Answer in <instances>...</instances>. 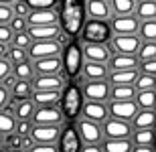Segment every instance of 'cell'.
<instances>
[{"label": "cell", "mask_w": 156, "mask_h": 152, "mask_svg": "<svg viewBox=\"0 0 156 152\" xmlns=\"http://www.w3.org/2000/svg\"><path fill=\"white\" fill-rule=\"evenodd\" d=\"M87 23L85 2L65 0L59 8V27L67 37H79L83 24Z\"/></svg>", "instance_id": "6da1fadb"}, {"label": "cell", "mask_w": 156, "mask_h": 152, "mask_svg": "<svg viewBox=\"0 0 156 152\" xmlns=\"http://www.w3.org/2000/svg\"><path fill=\"white\" fill-rule=\"evenodd\" d=\"M83 94H81V87L77 81H69L65 85V89L61 91V101H59V108L63 111L65 120H77L81 116V110H83Z\"/></svg>", "instance_id": "7a4b0ae2"}, {"label": "cell", "mask_w": 156, "mask_h": 152, "mask_svg": "<svg viewBox=\"0 0 156 152\" xmlns=\"http://www.w3.org/2000/svg\"><path fill=\"white\" fill-rule=\"evenodd\" d=\"M61 61H63V75L69 79H79L81 69H83V51H81V45L77 41H71L67 47L61 53Z\"/></svg>", "instance_id": "3957f363"}, {"label": "cell", "mask_w": 156, "mask_h": 152, "mask_svg": "<svg viewBox=\"0 0 156 152\" xmlns=\"http://www.w3.org/2000/svg\"><path fill=\"white\" fill-rule=\"evenodd\" d=\"M112 27L110 23H98V20H87L79 33L81 45H108L112 41Z\"/></svg>", "instance_id": "277c9868"}, {"label": "cell", "mask_w": 156, "mask_h": 152, "mask_svg": "<svg viewBox=\"0 0 156 152\" xmlns=\"http://www.w3.org/2000/svg\"><path fill=\"white\" fill-rule=\"evenodd\" d=\"M81 87V94H83V100L85 101H95V104H110L112 97V85L108 79L104 81H81L75 79Z\"/></svg>", "instance_id": "5b68a950"}, {"label": "cell", "mask_w": 156, "mask_h": 152, "mask_svg": "<svg viewBox=\"0 0 156 152\" xmlns=\"http://www.w3.org/2000/svg\"><path fill=\"white\" fill-rule=\"evenodd\" d=\"M73 128H75V132H77L83 146H95V144L99 146L104 142V130H101L99 124H93V122L83 120V118H77Z\"/></svg>", "instance_id": "8992f818"}, {"label": "cell", "mask_w": 156, "mask_h": 152, "mask_svg": "<svg viewBox=\"0 0 156 152\" xmlns=\"http://www.w3.org/2000/svg\"><path fill=\"white\" fill-rule=\"evenodd\" d=\"M30 122H33V126H65V116L59 105L37 108Z\"/></svg>", "instance_id": "52a82bcc"}, {"label": "cell", "mask_w": 156, "mask_h": 152, "mask_svg": "<svg viewBox=\"0 0 156 152\" xmlns=\"http://www.w3.org/2000/svg\"><path fill=\"white\" fill-rule=\"evenodd\" d=\"M110 45L112 55H130V57H136L140 51V45H142V39L138 35H130V37H112Z\"/></svg>", "instance_id": "ba28073f"}, {"label": "cell", "mask_w": 156, "mask_h": 152, "mask_svg": "<svg viewBox=\"0 0 156 152\" xmlns=\"http://www.w3.org/2000/svg\"><path fill=\"white\" fill-rule=\"evenodd\" d=\"M104 130V140H130L132 136V124L122 122V120H114L110 118L108 122L101 126Z\"/></svg>", "instance_id": "9c48e42d"}, {"label": "cell", "mask_w": 156, "mask_h": 152, "mask_svg": "<svg viewBox=\"0 0 156 152\" xmlns=\"http://www.w3.org/2000/svg\"><path fill=\"white\" fill-rule=\"evenodd\" d=\"M67 77L61 75H35V79L30 81L33 91H63L67 85Z\"/></svg>", "instance_id": "30bf717a"}, {"label": "cell", "mask_w": 156, "mask_h": 152, "mask_svg": "<svg viewBox=\"0 0 156 152\" xmlns=\"http://www.w3.org/2000/svg\"><path fill=\"white\" fill-rule=\"evenodd\" d=\"M61 53H63V49L57 41H39L30 45L29 59L39 61V59H49V57H61Z\"/></svg>", "instance_id": "8fae6325"}, {"label": "cell", "mask_w": 156, "mask_h": 152, "mask_svg": "<svg viewBox=\"0 0 156 152\" xmlns=\"http://www.w3.org/2000/svg\"><path fill=\"white\" fill-rule=\"evenodd\" d=\"M85 14H87V20H98V23H110L114 18L110 8V0H87Z\"/></svg>", "instance_id": "7c38bea8"}, {"label": "cell", "mask_w": 156, "mask_h": 152, "mask_svg": "<svg viewBox=\"0 0 156 152\" xmlns=\"http://www.w3.org/2000/svg\"><path fill=\"white\" fill-rule=\"evenodd\" d=\"M87 122L99 124L104 126L108 120H110V110H108V104H95V101H85L83 104V110H81V116Z\"/></svg>", "instance_id": "4fadbf2b"}, {"label": "cell", "mask_w": 156, "mask_h": 152, "mask_svg": "<svg viewBox=\"0 0 156 152\" xmlns=\"http://www.w3.org/2000/svg\"><path fill=\"white\" fill-rule=\"evenodd\" d=\"M61 132H63V126H33L30 138H33L35 144H53V146H57Z\"/></svg>", "instance_id": "5bb4252c"}, {"label": "cell", "mask_w": 156, "mask_h": 152, "mask_svg": "<svg viewBox=\"0 0 156 152\" xmlns=\"http://www.w3.org/2000/svg\"><path fill=\"white\" fill-rule=\"evenodd\" d=\"M110 27L114 37H130V35H138L140 20L136 16H118L110 20Z\"/></svg>", "instance_id": "9a60e30c"}, {"label": "cell", "mask_w": 156, "mask_h": 152, "mask_svg": "<svg viewBox=\"0 0 156 152\" xmlns=\"http://www.w3.org/2000/svg\"><path fill=\"white\" fill-rule=\"evenodd\" d=\"M108 110H110V118L130 124L134 120V116L138 114V105L134 101H110Z\"/></svg>", "instance_id": "2e32d148"}, {"label": "cell", "mask_w": 156, "mask_h": 152, "mask_svg": "<svg viewBox=\"0 0 156 152\" xmlns=\"http://www.w3.org/2000/svg\"><path fill=\"white\" fill-rule=\"evenodd\" d=\"M81 51H83V59H85L87 63H104V65H108L110 59H112L110 45H81Z\"/></svg>", "instance_id": "e0dca14e"}, {"label": "cell", "mask_w": 156, "mask_h": 152, "mask_svg": "<svg viewBox=\"0 0 156 152\" xmlns=\"http://www.w3.org/2000/svg\"><path fill=\"white\" fill-rule=\"evenodd\" d=\"M81 140L77 136L75 128L73 126H63V132H61V138L57 142V150L59 152H81Z\"/></svg>", "instance_id": "ac0fdd59"}, {"label": "cell", "mask_w": 156, "mask_h": 152, "mask_svg": "<svg viewBox=\"0 0 156 152\" xmlns=\"http://www.w3.org/2000/svg\"><path fill=\"white\" fill-rule=\"evenodd\" d=\"M35 75H61L63 73V61L61 57H49V59H39L30 61Z\"/></svg>", "instance_id": "d6986e66"}, {"label": "cell", "mask_w": 156, "mask_h": 152, "mask_svg": "<svg viewBox=\"0 0 156 152\" xmlns=\"http://www.w3.org/2000/svg\"><path fill=\"white\" fill-rule=\"evenodd\" d=\"M110 77V67L104 63H83L79 79L81 81H104Z\"/></svg>", "instance_id": "ffe728a7"}, {"label": "cell", "mask_w": 156, "mask_h": 152, "mask_svg": "<svg viewBox=\"0 0 156 152\" xmlns=\"http://www.w3.org/2000/svg\"><path fill=\"white\" fill-rule=\"evenodd\" d=\"M27 23H29V27H53V24H59V8L57 10H30Z\"/></svg>", "instance_id": "44dd1931"}, {"label": "cell", "mask_w": 156, "mask_h": 152, "mask_svg": "<svg viewBox=\"0 0 156 152\" xmlns=\"http://www.w3.org/2000/svg\"><path fill=\"white\" fill-rule=\"evenodd\" d=\"M27 35L30 37L33 43L39 41H57V37L61 35V27L53 24V27H29Z\"/></svg>", "instance_id": "7402d4cb"}, {"label": "cell", "mask_w": 156, "mask_h": 152, "mask_svg": "<svg viewBox=\"0 0 156 152\" xmlns=\"http://www.w3.org/2000/svg\"><path fill=\"white\" fill-rule=\"evenodd\" d=\"M132 130H154L156 128V110H138L134 116Z\"/></svg>", "instance_id": "603a6c76"}, {"label": "cell", "mask_w": 156, "mask_h": 152, "mask_svg": "<svg viewBox=\"0 0 156 152\" xmlns=\"http://www.w3.org/2000/svg\"><path fill=\"white\" fill-rule=\"evenodd\" d=\"M108 67L110 71H134L140 67V61L138 57H130V55H112Z\"/></svg>", "instance_id": "cb8c5ba5"}, {"label": "cell", "mask_w": 156, "mask_h": 152, "mask_svg": "<svg viewBox=\"0 0 156 152\" xmlns=\"http://www.w3.org/2000/svg\"><path fill=\"white\" fill-rule=\"evenodd\" d=\"M134 16L138 18L140 23L156 20V0H136Z\"/></svg>", "instance_id": "d4e9b609"}, {"label": "cell", "mask_w": 156, "mask_h": 152, "mask_svg": "<svg viewBox=\"0 0 156 152\" xmlns=\"http://www.w3.org/2000/svg\"><path fill=\"white\" fill-rule=\"evenodd\" d=\"M30 101H33L37 108L59 105V101H61V91H33Z\"/></svg>", "instance_id": "484cf974"}, {"label": "cell", "mask_w": 156, "mask_h": 152, "mask_svg": "<svg viewBox=\"0 0 156 152\" xmlns=\"http://www.w3.org/2000/svg\"><path fill=\"white\" fill-rule=\"evenodd\" d=\"M138 69L134 71H110V77H108V81L110 85H134L136 79H138Z\"/></svg>", "instance_id": "4316f807"}, {"label": "cell", "mask_w": 156, "mask_h": 152, "mask_svg": "<svg viewBox=\"0 0 156 152\" xmlns=\"http://www.w3.org/2000/svg\"><path fill=\"white\" fill-rule=\"evenodd\" d=\"M110 8H112V16H134L136 10V0H110Z\"/></svg>", "instance_id": "83f0119b"}, {"label": "cell", "mask_w": 156, "mask_h": 152, "mask_svg": "<svg viewBox=\"0 0 156 152\" xmlns=\"http://www.w3.org/2000/svg\"><path fill=\"white\" fill-rule=\"evenodd\" d=\"M33 97V85L30 81H18L16 87L10 91V100L12 104H20V101H29Z\"/></svg>", "instance_id": "f1b7e54d"}, {"label": "cell", "mask_w": 156, "mask_h": 152, "mask_svg": "<svg viewBox=\"0 0 156 152\" xmlns=\"http://www.w3.org/2000/svg\"><path fill=\"white\" fill-rule=\"evenodd\" d=\"M134 97H136L134 85H114L112 87L110 101H134Z\"/></svg>", "instance_id": "f546056e"}, {"label": "cell", "mask_w": 156, "mask_h": 152, "mask_svg": "<svg viewBox=\"0 0 156 152\" xmlns=\"http://www.w3.org/2000/svg\"><path fill=\"white\" fill-rule=\"evenodd\" d=\"M35 110H37V105L30 100L29 101H20V104H14V118H16V122H30Z\"/></svg>", "instance_id": "4dcf8cb0"}, {"label": "cell", "mask_w": 156, "mask_h": 152, "mask_svg": "<svg viewBox=\"0 0 156 152\" xmlns=\"http://www.w3.org/2000/svg\"><path fill=\"white\" fill-rule=\"evenodd\" d=\"M130 142L132 146H154V130H134Z\"/></svg>", "instance_id": "1f68e13d"}, {"label": "cell", "mask_w": 156, "mask_h": 152, "mask_svg": "<svg viewBox=\"0 0 156 152\" xmlns=\"http://www.w3.org/2000/svg\"><path fill=\"white\" fill-rule=\"evenodd\" d=\"M134 104L138 110H156V91H136Z\"/></svg>", "instance_id": "d6a6232c"}, {"label": "cell", "mask_w": 156, "mask_h": 152, "mask_svg": "<svg viewBox=\"0 0 156 152\" xmlns=\"http://www.w3.org/2000/svg\"><path fill=\"white\" fill-rule=\"evenodd\" d=\"M132 142L130 140H104L101 150L104 152H132Z\"/></svg>", "instance_id": "836d02e7"}, {"label": "cell", "mask_w": 156, "mask_h": 152, "mask_svg": "<svg viewBox=\"0 0 156 152\" xmlns=\"http://www.w3.org/2000/svg\"><path fill=\"white\" fill-rule=\"evenodd\" d=\"M12 73L16 75L18 81H33V79H35V69H33V63H30V61L14 65V67H12Z\"/></svg>", "instance_id": "e575fe53"}, {"label": "cell", "mask_w": 156, "mask_h": 152, "mask_svg": "<svg viewBox=\"0 0 156 152\" xmlns=\"http://www.w3.org/2000/svg\"><path fill=\"white\" fill-rule=\"evenodd\" d=\"M16 130V118L10 116V114H6L4 110L0 111V140L4 138V136L12 134Z\"/></svg>", "instance_id": "d590c367"}, {"label": "cell", "mask_w": 156, "mask_h": 152, "mask_svg": "<svg viewBox=\"0 0 156 152\" xmlns=\"http://www.w3.org/2000/svg\"><path fill=\"white\" fill-rule=\"evenodd\" d=\"M138 37L142 39V43H156V20L140 23Z\"/></svg>", "instance_id": "8d00e7d4"}, {"label": "cell", "mask_w": 156, "mask_h": 152, "mask_svg": "<svg viewBox=\"0 0 156 152\" xmlns=\"http://www.w3.org/2000/svg\"><path fill=\"white\" fill-rule=\"evenodd\" d=\"M134 87H136V91H156V77L138 73V79L134 83Z\"/></svg>", "instance_id": "74e56055"}, {"label": "cell", "mask_w": 156, "mask_h": 152, "mask_svg": "<svg viewBox=\"0 0 156 152\" xmlns=\"http://www.w3.org/2000/svg\"><path fill=\"white\" fill-rule=\"evenodd\" d=\"M138 61L140 63H146V61H152L156 59V43H142L138 51Z\"/></svg>", "instance_id": "f35d334b"}, {"label": "cell", "mask_w": 156, "mask_h": 152, "mask_svg": "<svg viewBox=\"0 0 156 152\" xmlns=\"http://www.w3.org/2000/svg\"><path fill=\"white\" fill-rule=\"evenodd\" d=\"M6 59L10 61L12 67H14V65L24 63V61H30V59H29V51H24V49H16V47H10V49H8Z\"/></svg>", "instance_id": "ab89813d"}, {"label": "cell", "mask_w": 156, "mask_h": 152, "mask_svg": "<svg viewBox=\"0 0 156 152\" xmlns=\"http://www.w3.org/2000/svg\"><path fill=\"white\" fill-rule=\"evenodd\" d=\"M29 6L30 10H57V8H61L57 0H30Z\"/></svg>", "instance_id": "60d3db41"}, {"label": "cell", "mask_w": 156, "mask_h": 152, "mask_svg": "<svg viewBox=\"0 0 156 152\" xmlns=\"http://www.w3.org/2000/svg\"><path fill=\"white\" fill-rule=\"evenodd\" d=\"M12 18H14L12 2L10 0H0V24H10Z\"/></svg>", "instance_id": "b9f144b4"}, {"label": "cell", "mask_w": 156, "mask_h": 152, "mask_svg": "<svg viewBox=\"0 0 156 152\" xmlns=\"http://www.w3.org/2000/svg\"><path fill=\"white\" fill-rule=\"evenodd\" d=\"M30 45H33V41H30V37L27 35V33H18V35H14V37H12V47L29 51V49H30Z\"/></svg>", "instance_id": "7bdbcfd3"}, {"label": "cell", "mask_w": 156, "mask_h": 152, "mask_svg": "<svg viewBox=\"0 0 156 152\" xmlns=\"http://www.w3.org/2000/svg\"><path fill=\"white\" fill-rule=\"evenodd\" d=\"M10 30L14 33V35H18V33H27L29 30V23H27V18H20V16H14L10 20Z\"/></svg>", "instance_id": "ee69618b"}, {"label": "cell", "mask_w": 156, "mask_h": 152, "mask_svg": "<svg viewBox=\"0 0 156 152\" xmlns=\"http://www.w3.org/2000/svg\"><path fill=\"white\" fill-rule=\"evenodd\" d=\"M12 12H14V16H20V18H29L30 14V6L29 2H12Z\"/></svg>", "instance_id": "f6af8a7d"}, {"label": "cell", "mask_w": 156, "mask_h": 152, "mask_svg": "<svg viewBox=\"0 0 156 152\" xmlns=\"http://www.w3.org/2000/svg\"><path fill=\"white\" fill-rule=\"evenodd\" d=\"M2 144H4V148L8 146V150H20V136L16 132H12V134L2 138Z\"/></svg>", "instance_id": "bcb514c9"}, {"label": "cell", "mask_w": 156, "mask_h": 152, "mask_svg": "<svg viewBox=\"0 0 156 152\" xmlns=\"http://www.w3.org/2000/svg\"><path fill=\"white\" fill-rule=\"evenodd\" d=\"M138 71H140V73H144V75L156 77V59H152V61H146V63H140Z\"/></svg>", "instance_id": "7dc6e473"}, {"label": "cell", "mask_w": 156, "mask_h": 152, "mask_svg": "<svg viewBox=\"0 0 156 152\" xmlns=\"http://www.w3.org/2000/svg\"><path fill=\"white\" fill-rule=\"evenodd\" d=\"M12 37H14V33L10 30V27L8 24H0V43L8 45V43H12Z\"/></svg>", "instance_id": "c3c4849f"}, {"label": "cell", "mask_w": 156, "mask_h": 152, "mask_svg": "<svg viewBox=\"0 0 156 152\" xmlns=\"http://www.w3.org/2000/svg\"><path fill=\"white\" fill-rule=\"evenodd\" d=\"M20 138H24V136H30V132H33V122H16V130H14Z\"/></svg>", "instance_id": "681fc988"}, {"label": "cell", "mask_w": 156, "mask_h": 152, "mask_svg": "<svg viewBox=\"0 0 156 152\" xmlns=\"http://www.w3.org/2000/svg\"><path fill=\"white\" fill-rule=\"evenodd\" d=\"M12 73V65H10V61L8 59H0V81L4 79V77H8Z\"/></svg>", "instance_id": "f907efd6"}, {"label": "cell", "mask_w": 156, "mask_h": 152, "mask_svg": "<svg viewBox=\"0 0 156 152\" xmlns=\"http://www.w3.org/2000/svg\"><path fill=\"white\" fill-rule=\"evenodd\" d=\"M16 83H18L16 75H14V73H10L8 77H4V79H2V87H4L6 91H12V89L16 87Z\"/></svg>", "instance_id": "816d5d0a"}, {"label": "cell", "mask_w": 156, "mask_h": 152, "mask_svg": "<svg viewBox=\"0 0 156 152\" xmlns=\"http://www.w3.org/2000/svg\"><path fill=\"white\" fill-rule=\"evenodd\" d=\"M8 104H10V91H6V89L2 87V83H0V111L4 110Z\"/></svg>", "instance_id": "f5cc1de1"}, {"label": "cell", "mask_w": 156, "mask_h": 152, "mask_svg": "<svg viewBox=\"0 0 156 152\" xmlns=\"http://www.w3.org/2000/svg\"><path fill=\"white\" fill-rule=\"evenodd\" d=\"M29 152H59V150H57V146H53V144H35Z\"/></svg>", "instance_id": "db71d44e"}, {"label": "cell", "mask_w": 156, "mask_h": 152, "mask_svg": "<svg viewBox=\"0 0 156 152\" xmlns=\"http://www.w3.org/2000/svg\"><path fill=\"white\" fill-rule=\"evenodd\" d=\"M33 146H35V142H33V138H30V136L20 138V150H23V152H29Z\"/></svg>", "instance_id": "11a10c76"}, {"label": "cell", "mask_w": 156, "mask_h": 152, "mask_svg": "<svg viewBox=\"0 0 156 152\" xmlns=\"http://www.w3.org/2000/svg\"><path fill=\"white\" fill-rule=\"evenodd\" d=\"M81 152H104L101 150V144H95V146H81Z\"/></svg>", "instance_id": "9f6ffc18"}, {"label": "cell", "mask_w": 156, "mask_h": 152, "mask_svg": "<svg viewBox=\"0 0 156 152\" xmlns=\"http://www.w3.org/2000/svg\"><path fill=\"white\" fill-rule=\"evenodd\" d=\"M132 152H154V148L152 146H134Z\"/></svg>", "instance_id": "6f0895ef"}, {"label": "cell", "mask_w": 156, "mask_h": 152, "mask_svg": "<svg viewBox=\"0 0 156 152\" xmlns=\"http://www.w3.org/2000/svg\"><path fill=\"white\" fill-rule=\"evenodd\" d=\"M8 49H10L8 45H2V43H0V59H4L6 55H8Z\"/></svg>", "instance_id": "680465c9"}, {"label": "cell", "mask_w": 156, "mask_h": 152, "mask_svg": "<svg viewBox=\"0 0 156 152\" xmlns=\"http://www.w3.org/2000/svg\"><path fill=\"white\" fill-rule=\"evenodd\" d=\"M152 148H154V152H156V128H154V146Z\"/></svg>", "instance_id": "91938a15"}, {"label": "cell", "mask_w": 156, "mask_h": 152, "mask_svg": "<svg viewBox=\"0 0 156 152\" xmlns=\"http://www.w3.org/2000/svg\"><path fill=\"white\" fill-rule=\"evenodd\" d=\"M0 152H10L8 148H4V146H0Z\"/></svg>", "instance_id": "94428289"}, {"label": "cell", "mask_w": 156, "mask_h": 152, "mask_svg": "<svg viewBox=\"0 0 156 152\" xmlns=\"http://www.w3.org/2000/svg\"><path fill=\"white\" fill-rule=\"evenodd\" d=\"M0 144H2V140H0Z\"/></svg>", "instance_id": "6125c7cd"}]
</instances>
